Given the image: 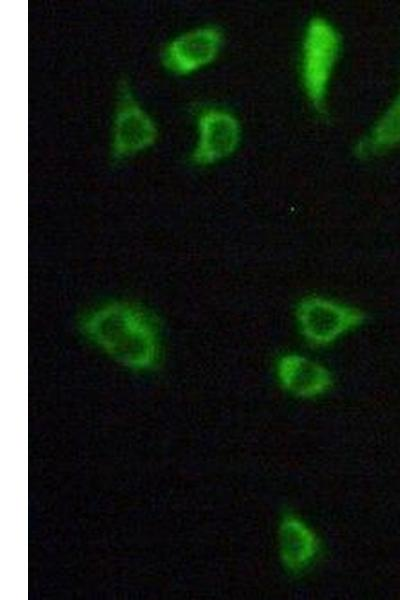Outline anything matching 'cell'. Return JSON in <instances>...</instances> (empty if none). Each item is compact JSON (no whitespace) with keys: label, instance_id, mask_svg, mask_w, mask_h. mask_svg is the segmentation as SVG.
I'll list each match as a JSON object with an SVG mask.
<instances>
[{"label":"cell","instance_id":"obj_1","mask_svg":"<svg viewBox=\"0 0 400 600\" xmlns=\"http://www.w3.org/2000/svg\"><path fill=\"white\" fill-rule=\"evenodd\" d=\"M88 342L120 365L146 371L159 362L162 340L157 323L142 307L124 301L104 303L80 319Z\"/></svg>","mask_w":400,"mask_h":600},{"label":"cell","instance_id":"obj_2","mask_svg":"<svg viewBox=\"0 0 400 600\" xmlns=\"http://www.w3.org/2000/svg\"><path fill=\"white\" fill-rule=\"evenodd\" d=\"M341 36L324 17H313L301 42L300 78L308 101L323 110L331 78L341 52Z\"/></svg>","mask_w":400,"mask_h":600},{"label":"cell","instance_id":"obj_3","mask_svg":"<svg viewBox=\"0 0 400 600\" xmlns=\"http://www.w3.org/2000/svg\"><path fill=\"white\" fill-rule=\"evenodd\" d=\"M298 329L304 340L314 347H326L360 327L365 313L352 305L324 296L302 298L295 309Z\"/></svg>","mask_w":400,"mask_h":600},{"label":"cell","instance_id":"obj_4","mask_svg":"<svg viewBox=\"0 0 400 600\" xmlns=\"http://www.w3.org/2000/svg\"><path fill=\"white\" fill-rule=\"evenodd\" d=\"M157 136L155 122L134 99L127 83H121L112 127L113 160H123L147 149Z\"/></svg>","mask_w":400,"mask_h":600},{"label":"cell","instance_id":"obj_5","mask_svg":"<svg viewBox=\"0 0 400 600\" xmlns=\"http://www.w3.org/2000/svg\"><path fill=\"white\" fill-rule=\"evenodd\" d=\"M198 138L191 161L207 166L217 163L237 149L241 140V125L231 112L221 108L203 110L197 119Z\"/></svg>","mask_w":400,"mask_h":600},{"label":"cell","instance_id":"obj_6","mask_svg":"<svg viewBox=\"0 0 400 600\" xmlns=\"http://www.w3.org/2000/svg\"><path fill=\"white\" fill-rule=\"evenodd\" d=\"M223 34L218 27L202 26L174 38L162 54L164 67L188 75L212 63L220 52Z\"/></svg>","mask_w":400,"mask_h":600},{"label":"cell","instance_id":"obj_7","mask_svg":"<svg viewBox=\"0 0 400 600\" xmlns=\"http://www.w3.org/2000/svg\"><path fill=\"white\" fill-rule=\"evenodd\" d=\"M275 371L279 386L298 399L319 398L333 386V375L326 366L298 353L280 356Z\"/></svg>","mask_w":400,"mask_h":600},{"label":"cell","instance_id":"obj_8","mask_svg":"<svg viewBox=\"0 0 400 600\" xmlns=\"http://www.w3.org/2000/svg\"><path fill=\"white\" fill-rule=\"evenodd\" d=\"M277 542L282 566L295 574L308 570L321 551L318 534L303 518L293 513L280 519Z\"/></svg>","mask_w":400,"mask_h":600},{"label":"cell","instance_id":"obj_9","mask_svg":"<svg viewBox=\"0 0 400 600\" xmlns=\"http://www.w3.org/2000/svg\"><path fill=\"white\" fill-rule=\"evenodd\" d=\"M400 145V87L378 120L373 125L359 150L365 155L387 152Z\"/></svg>","mask_w":400,"mask_h":600}]
</instances>
